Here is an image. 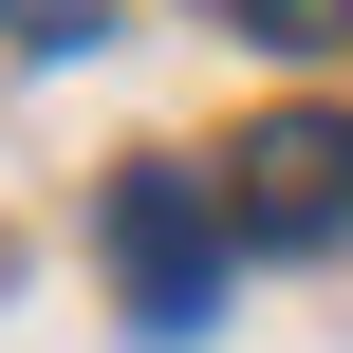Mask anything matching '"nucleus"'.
Wrapping results in <instances>:
<instances>
[{
	"label": "nucleus",
	"mask_w": 353,
	"mask_h": 353,
	"mask_svg": "<svg viewBox=\"0 0 353 353\" xmlns=\"http://www.w3.org/2000/svg\"><path fill=\"white\" fill-rule=\"evenodd\" d=\"M335 223H353V130L335 112H279L242 149V242H335Z\"/></svg>",
	"instance_id": "f03ea898"
},
{
	"label": "nucleus",
	"mask_w": 353,
	"mask_h": 353,
	"mask_svg": "<svg viewBox=\"0 0 353 353\" xmlns=\"http://www.w3.org/2000/svg\"><path fill=\"white\" fill-rule=\"evenodd\" d=\"M0 37H37V56H56V37H93V0H0Z\"/></svg>",
	"instance_id": "20e7f679"
},
{
	"label": "nucleus",
	"mask_w": 353,
	"mask_h": 353,
	"mask_svg": "<svg viewBox=\"0 0 353 353\" xmlns=\"http://www.w3.org/2000/svg\"><path fill=\"white\" fill-rule=\"evenodd\" d=\"M112 261H130V316H149V335H205V298H223V205H205L186 168H130V186H112Z\"/></svg>",
	"instance_id": "f257e3e1"
},
{
	"label": "nucleus",
	"mask_w": 353,
	"mask_h": 353,
	"mask_svg": "<svg viewBox=\"0 0 353 353\" xmlns=\"http://www.w3.org/2000/svg\"><path fill=\"white\" fill-rule=\"evenodd\" d=\"M242 37H279V56H335V37H353V0H242Z\"/></svg>",
	"instance_id": "7ed1b4c3"
}]
</instances>
